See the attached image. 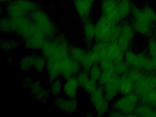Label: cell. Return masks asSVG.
Here are the masks:
<instances>
[{
  "instance_id": "obj_1",
  "label": "cell",
  "mask_w": 156,
  "mask_h": 117,
  "mask_svg": "<svg viewBox=\"0 0 156 117\" xmlns=\"http://www.w3.org/2000/svg\"><path fill=\"white\" fill-rule=\"evenodd\" d=\"M70 45L69 40L62 35H56L47 39L41 50V54L47 61V69L61 76L60 66L70 56Z\"/></svg>"
},
{
  "instance_id": "obj_2",
  "label": "cell",
  "mask_w": 156,
  "mask_h": 117,
  "mask_svg": "<svg viewBox=\"0 0 156 117\" xmlns=\"http://www.w3.org/2000/svg\"><path fill=\"white\" fill-rule=\"evenodd\" d=\"M69 54L73 59L79 63L83 70L88 71L93 65L97 63L91 50L86 48L71 45Z\"/></svg>"
},
{
  "instance_id": "obj_3",
  "label": "cell",
  "mask_w": 156,
  "mask_h": 117,
  "mask_svg": "<svg viewBox=\"0 0 156 117\" xmlns=\"http://www.w3.org/2000/svg\"><path fill=\"white\" fill-rule=\"evenodd\" d=\"M30 16L36 26L47 39L56 35L55 26L44 12L37 8Z\"/></svg>"
},
{
  "instance_id": "obj_4",
  "label": "cell",
  "mask_w": 156,
  "mask_h": 117,
  "mask_svg": "<svg viewBox=\"0 0 156 117\" xmlns=\"http://www.w3.org/2000/svg\"><path fill=\"white\" fill-rule=\"evenodd\" d=\"M89 95V100L96 114L98 116L105 114L107 109V99L103 89L98 87Z\"/></svg>"
},
{
  "instance_id": "obj_5",
  "label": "cell",
  "mask_w": 156,
  "mask_h": 117,
  "mask_svg": "<svg viewBox=\"0 0 156 117\" xmlns=\"http://www.w3.org/2000/svg\"><path fill=\"white\" fill-rule=\"evenodd\" d=\"M114 25L103 15L95 24V40L97 41L107 42L111 39L112 29Z\"/></svg>"
},
{
  "instance_id": "obj_6",
  "label": "cell",
  "mask_w": 156,
  "mask_h": 117,
  "mask_svg": "<svg viewBox=\"0 0 156 117\" xmlns=\"http://www.w3.org/2000/svg\"><path fill=\"white\" fill-rule=\"evenodd\" d=\"M24 84L26 85V87L29 89L33 96L37 100L45 102L49 99L51 95L50 90L44 88L40 81L33 80L28 78L24 80Z\"/></svg>"
},
{
  "instance_id": "obj_7",
  "label": "cell",
  "mask_w": 156,
  "mask_h": 117,
  "mask_svg": "<svg viewBox=\"0 0 156 117\" xmlns=\"http://www.w3.org/2000/svg\"><path fill=\"white\" fill-rule=\"evenodd\" d=\"M54 106L57 109L68 114L75 113L79 107L77 99L67 98L63 95L54 98Z\"/></svg>"
},
{
  "instance_id": "obj_8",
  "label": "cell",
  "mask_w": 156,
  "mask_h": 117,
  "mask_svg": "<svg viewBox=\"0 0 156 117\" xmlns=\"http://www.w3.org/2000/svg\"><path fill=\"white\" fill-rule=\"evenodd\" d=\"M118 5V0H103L101 5L103 15L114 25L121 18L119 12Z\"/></svg>"
},
{
  "instance_id": "obj_9",
  "label": "cell",
  "mask_w": 156,
  "mask_h": 117,
  "mask_svg": "<svg viewBox=\"0 0 156 117\" xmlns=\"http://www.w3.org/2000/svg\"><path fill=\"white\" fill-rule=\"evenodd\" d=\"M83 22V41L85 48L89 49L92 47L93 42L96 39L95 24L89 18Z\"/></svg>"
},
{
  "instance_id": "obj_10",
  "label": "cell",
  "mask_w": 156,
  "mask_h": 117,
  "mask_svg": "<svg viewBox=\"0 0 156 117\" xmlns=\"http://www.w3.org/2000/svg\"><path fill=\"white\" fill-rule=\"evenodd\" d=\"M80 89L76 76L70 77L64 80L62 95L70 98L76 99L79 94Z\"/></svg>"
},
{
  "instance_id": "obj_11",
  "label": "cell",
  "mask_w": 156,
  "mask_h": 117,
  "mask_svg": "<svg viewBox=\"0 0 156 117\" xmlns=\"http://www.w3.org/2000/svg\"><path fill=\"white\" fill-rule=\"evenodd\" d=\"M80 89L89 94L98 87L96 82L90 78L88 71L82 70L76 76Z\"/></svg>"
},
{
  "instance_id": "obj_12",
  "label": "cell",
  "mask_w": 156,
  "mask_h": 117,
  "mask_svg": "<svg viewBox=\"0 0 156 117\" xmlns=\"http://www.w3.org/2000/svg\"><path fill=\"white\" fill-rule=\"evenodd\" d=\"M92 3L89 0H74L76 10L78 16L83 21L89 18Z\"/></svg>"
},
{
  "instance_id": "obj_13",
  "label": "cell",
  "mask_w": 156,
  "mask_h": 117,
  "mask_svg": "<svg viewBox=\"0 0 156 117\" xmlns=\"http://www.w3.org/2000/svg\"><path fill=\"white\" fill-rule=\"evenodd\" d=\"M34 54L27 55L23 57L19 62V66L21 71L27 73L33 69Z\"/></svg>"
},
{
  "instance_id": "obj_14",
  "label": "cell",
  "mask_w": 156,
  "mask_h": 117,
  "mask_svg": "<svg viewBox=\"0 0 156 117\" xmlns=\"http://www.w3.org/2000/svg\"><path fill=\"white\" fill-rule=\"evenodd\" d=\"M62 80V78L60 77L51 81L49 90L51 95L54 98L62 94L64 82Z\"/></svg>"
},
{
  "instance_id": "obj_15",
  "label": "cell",
  "mask_w": 156,
  "mask_h": 117,
  "mask_svg": "<svg viewBox=\"0 0 156 117\" xmlns=\"http://www.w3.org/2000/svg\"><path fill=\"white\" fill-rule=\"evenodd\" d=\"M47 61L41 54H34L33 69L39 73L46 70Z\"/></svg>"
},
{
  "instance_id": "obj_16",
  "label": "cell",
  "mask_w": 156,
  "mask_h": 117,
  "mask_svg": "<svg viewBox=\"0 0 156 117\" xmlns=\"http://www.w3.org/2000/svg\"><path fill=\"white\" fill-rule=\"evenodd\" d=\"M131 0H119V1L118 9L121 18L127 15L131 9Z\"/></svg>"
},
{
  "instance_id": "obj_17",
  "label": "cell",
  "mask_w": 156,
  "mask_h": 117,
  "mask_svg": "<svg viewBox=\"0 0 156 117\" xmlns=\"http://www.w3.org/2000/svg\"><path fill=\"white\" fill-rule=\"evenodd\" d=\"M88 74L90 78L94 81H99L102 74V69L100 66L96 63L88 70Z\"/></svg>"
},
{
  "instance_id": "obj_18",
  "label": "cell",
  "mask_w": 156,
  "mask_h": 117,
  "mask_svg": "<svg viewBox=\"0 0 156 117\" xmlns=\"http://www.w3.org/2000/svg\"><path fill=\"white\" fill-rule=\"evenodd\" d=\"M2 49L4 52H10L13 49L18 48L20 43L16 40H1Z\"/></svg>"
},
{
  "instance_id": "obj_19",
  "label": "cell",
  "mask_w": 156,
  "mask_h": 117,
  "mask_svg": "<svg viewBox=\"0 0 156 117\" xmlns=\"http://www.w3.org/2000/svg\"><path fill=\"white\" fill-rule=\"evenodd\" d=\"M1 31L2 34H9L13 32L12 23L10 18L7 16L2 18L1 21Z\"/></svg>"
},
{
  "instance_id": "obj_20",
  "label": "cell",
  "mask_w": 156,
  "mask_h": 117,
  "mask_svg": "<svg viewBox=\"0 0 156 117\" xmlns=\"http://www.w3.org/2000/svg\"><path fill=\"white\" fill-rule=\"evenodd\" d=\"M142 11L150 22L156 21V14L150 7H145Z\"/></svg>"
},
{
  "instance_id": "obj_21",
  "label": "cell",
  "mask_w": 156,
  "mask_h": 117,
  "mask_svg": "<svg viewBox=\"0 0 156 117\" xmlns=\"http://www.w3.org/2000/svg\"><path fill=\"white\" fill-rule=\"evenodd\" d=\"M11 1V0H1L2 2H10V1Z\"/></svg>"
},
{
  "instance_id": "obj_22",
  "label": "cell",
  "mask_w": 156,
  "mask_h": 117,
  "mask_svg": "<svg viewBox=\"0 0 156 117\" xmlns=\"http://www.w3.org/2000/svg\"><path fill=\"white\" fill-rule=\"evenodd\" d=\"M90 2H92V3H93V2H94L95 0H89Z\"/></svg>"
}]
</instances>
